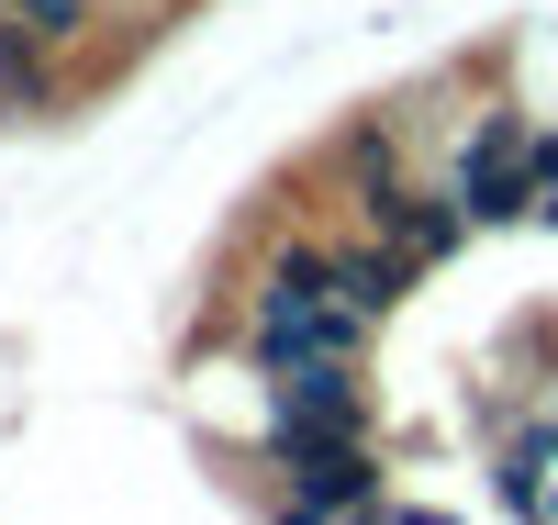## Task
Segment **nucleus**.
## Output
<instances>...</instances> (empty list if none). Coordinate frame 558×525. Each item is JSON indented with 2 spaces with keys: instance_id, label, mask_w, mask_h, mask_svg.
<instances>
[{
  "instance_id": "obj_1",
  "label": "nucleus",
  "mask_w": 558,
  "mask_h": 525,
  "mask_svg": "<svg viewBox=\"0 0 558 525\" xmlns=\"http://www.w3.org/2000/svg\"><path fill=\"white\" fill-rule=\"evenodd\" d=\"M413 279H425V269H413L391 235H368V247H336V302H357L368 324H380V313H402V291H413Z\"/></svg>"
},
{
  "instance_id": "obj_2",
  "label": "nucleus",
  "mask_w": 558,
  "mask_h": 525,
  "mask_svg": "<svg viewBox=\"0 0 558 525\" xmlns=\"http://www.w3.org/2000/svg\"><path fill=\"white\" fill-rule=\"evenodd\" d=\"M391 168H402V134L391 123H357L347 134V179H391Z\"/></svg>"
},
{
  "instance_id": "obj_3",
  "label": "nucleus",
  "mask_w": 558,
  "mask_h": 525,
  "mask_svg": "<svg viewBox=\"0 0 558 525\" xmlns=\"http://www.w3.org/2000/svg\"><path fill=\"white\" fill-rule=\"evenodd\" d=\"M12 23H34L45 45H68V34H89V0H12Z\"/></svg>"
},
{
  "instance_id": "obj_4",
  "label": "nucleus",
  "mask_w": 558,
  "mask_h": 525,
  "mask_svg": "<svg viewBox=\"0 0 558 525\" xmlns=\"http://www.w3.org/2000/svg\"><path fill=\"white\" fill-rule=\"evenodd\" d=\"M536 224H558V168H547V179H536Z\"/></svg>"
},
{
  "instance_id": "obj_5",
  "label": "nucleus",
  "mask_w": 558,
  "mask_h": 525,
  "mask_svg": "<svg viewBox=\"0 0 558 525\" xmlns=\"http://www.w3.org/2000/svg\"><path fill=\"white\" fill-rule=\"evenodd\" d=\"M547 168H558V123H547V134H536V179H547Z\"/></svg>"
},
{
  "instance_id": "obj_6",
  "label": "nucleus",
  "mask_w": 558,
  "mask_h": 525,
  "mask_svg": "<svg viewBox=\"0 0 558 525\" xmlns=\"http://www.w3.org/2000/svg\"><path fill=\"white\" fill-rule=\"evenodd\" d=\"M547 525H558V492H547Z\"/></svg>"
}]
</instances>
